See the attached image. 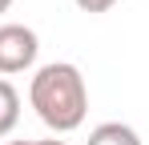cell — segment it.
I'll list each match as a JSON object with an SVG mask.
<instances>
[{
	"label": "cell",
	"mask_w": 149,
	"mask_h": 145,
	"mask_svg": "<svg viewBox=\"0 0 149 145\" xmlns=\"http://www.w3.org/2000/svg\"><path fill=\"white\" fill-rule=\"evenodd\" d=\"M28 101L36 109V117L49 125L52 133H73L89 113V89L85 77L73 61H52L40 65L32 85H28Z\"/></svg>",
	"instance_id": "1"
},
{
	"label": "cell",
	"mask_w": 149,
	"mask_h": 145,
	"mask_svg": "<svg viewBox=\"0 0 149 145\" xmlns=\"http://www.w3.org/2000/svg\"><path fill=\"white\" fill-rule=\"evenodd\" d=\"M36 32L28 24H0V77H12V72H24L36 61Z\"/></svg>",
	"instance_id": "2"
},
{
	"label": "cell",
	"mask_w": 149,
	"mask_h": 145,
	"mask_svg": "<svg viewBox=\"0 0 149 145\" xmlns=\"http://www.w3.org/2000/svg\"><path fill=\"white\" fill-rule=\"evenodd\" d=\"M85 145H141V137H137V129L125 125V121H101L97 129L89 133Z\"/></svg>",
	"instance_id": "3"
},
{
	"label": "cell",
	"mask_w": 149,
	"mask_h": 145,
	"mask_svg": "<svg viewBox=\"0 0 149 145\" xmlns=\"http://www.w3.org/2000/svg\"><path fill=\"white\" fill-rule=\"evenodd\" d=\"M16 121H20V93H16V85H12V81H4V77H0V137H4V133H12V129H16Z\"/></svg>",
	"instance_id": "4"
},
{
	"label": "cell",
	"mask_w": 149,
	"mask_h": 145,
	"mask_svg": "<svg viewBox=\"0 0 149 145\" xmlns=\"http://www.w3.org/2000/svg\"><path fill=\"white\" fill-rule=\"evenodd\" d=\"M77 8L81 12H105V8H113V0H77Z\"/></svg>",
	"instance_id": "5"
},
{
	"label": "cell",
	"mask_w": 149,
	"mask_h": 145,
	"mask_svg": "<svg viewBox=\"0 0 149 145\" xmlns=\"http://www.w3.org/2000/svg\"><path fill=\"white\" fill-rule=\"evenodd\" d=\"M36 145H69V141H56V137H45V141H36Z\"/></svg>",
	"instance_id": "6"
},
{
	"label": "cell",
	"mask_w": 149,
	"mask_h": 145,
	"mask_svg": "<svg viewBox=\"0 0 149 145\" xmlns=\"http://www.w3.org/2000/svg\"><path fill=\"white\" fill-rule=\"evenodd\" d=\"M8 145H36V141H8Z\"/></svg>",
	"instance_id": "7"
},
{
	"label": "cell",
	"mask_w": 149,
	"mask_h": 145,
	"mask_svg": "<svg viewBox=\"0 0 149 145\" xmlns=\"http://www.w3.org/2000/svg\"><path fill=\"white\" fill-rule=\"evenodd\" d=\"M8 4H12V0H0V12H4V8H8Z\"/></svg>",
	"instance_id": "8"
}]
</instances>
